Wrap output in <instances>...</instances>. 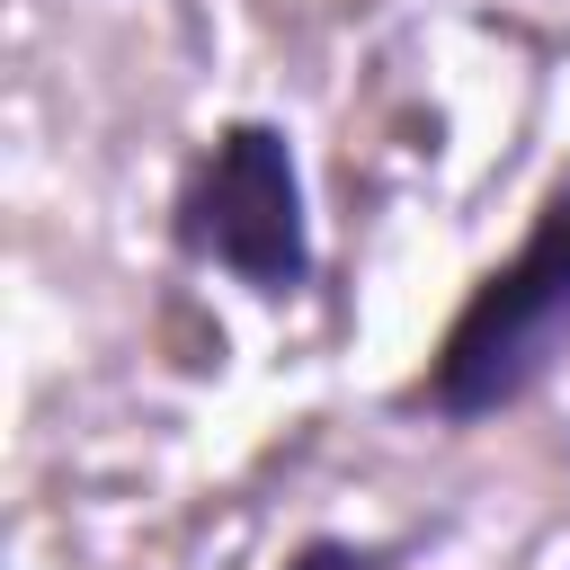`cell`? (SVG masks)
<instances>
[{"mask_svg":"<svg viewBox=\"0 0 570 570\" xmlns=\"http://www.w3.org/2000/svg\"><path fill=\"white\" fill-rule=\"evenodd\" d=\"M285 570H392V543H356V534H312Z\"/></svg>","mask_w":570,"mask_h":570,"instance_id":"3957f363","label":"cell"},{"mask_svg":"<svg viewBox=\"0 0 570 570\" xmlns=\"http://www.w3.org/2000/svg\"><path fill=\"white\" fill-rule=\"evenodd\" d=\"M570 356V187L543 196L534 232L517 240V258H499L463 312L445 321L428 374L401 392V410L436 419V428H481L499 410H517L525 392H543V374Z\"/></svg>","mask_w":570,"mask_h":570,"instance_id":"6da1fadb","label":"cell"},{"mask_svg":"<svg viewBox=\"0 0 570 570\" xmlns=\"http://www.w3.org/2000/svg\"><path fill=\"white\" fill-rule=\"evenodd\" d=\"M169 240L196 267H214V276H232V285H249L267 303L303 294L312 285V205H303L294 134L267 125V116L223 125L196 151V169H187V187L169 205Z\"/></svg>","mask_w":570,"mask_h":570,"instance_id":"7a4b0ae2","label":"cell"}]
</instances>
